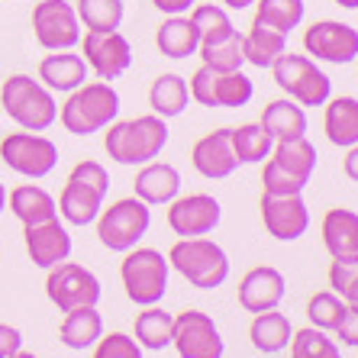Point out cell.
I'll list each match as a JSON object with an SVG mask.
<instances>
[{"label": "cell", "mask_w": 358, "mask_h": 358, "mask_svg": "<svg viewBox=\"0 0 358 358\" xmlns=\"http://www.w3.org/2000/svg\"><path fill=\"white\" fill-rule=\"evenodd\" d=\"M7 210V187H3V181H0V213Z\"/></svg>", "instance_id": "obj_48"}, {"label": "cell", "mask_w": 358, "mask_h": 358, "mask_svg": "<svg viewBox=\"0 0 358 358\" xmlns=\"http://www.w3.org/2000/svg\"><path fill=\"white\" fill-rule=\"evenodd\" d=\"M194 3H197V0H152V7L168 13V17H181V13H187Z\"/></svg>", "instance_id": "obj_45"}, {"label": "cell", "mask_w": 358, "mask_h": 358, "mask_svg": "<svg viewBox=\"0 0 358 358\" xmlns=\"http://www.w3.org/2000/svg\"><path fill=\"white\" fill-rule=\"evenodd\" d=\"M94 358H142V345L126 333H110L97 339Z\"/></svg>", "instance_id": "obj_42"}, {"label": "cell", "mask_w": 358, "mask_h": 358, "mask_svg": "<svg viewBox=\"0 0 358 358\" xmlns=\"http://www.w3.org/2000/svg\"><path fill=\"white\" fill-rule=\"evenodd\" d=\"M307 17V3L303 0H255V20L268 23L278 33H291Z\"/></svg>", "instance_id": "obj_36"}, {"label": "cell", "mask_w": 358, "mask_h": 358, "mask_svg": "<svg viewBox=\"0 0 358 358\" xmlns=\"http://www.w3.org/2000/svg\"><path fill=\"white\" fill-rule=\"evenodd\" d=\"M0 103L7 110V117L29 133H45L59 120V103L52 91L29 75H10L0 87Z\"/></svg>", "instance_id": "obj_6"}, {"label": "cell", "mask_w": 358, "mask_h": 358, "mask_svg": "<svg viewBox=\"0 0 358 358\" xmlns=\"http://www.w3.org/2000/svg\"><path fill=\"white\" fill-rule=\"evenodd\" d=\"M33 33L45 52H68L81 45V20L68 0H39L33 7Z\"/></svg>", "instance_id": "obj_13"}, {"label": "cell", "mask_w": 358, "mask_h": 358, "mask_svg": "<svg viewBox=\"0 0 358 358\" xmlns=\"http://www.w3.org/2000/svg\"><path fill=\"white\" fill-rule=\"evenodd\" d=\"M78 20L87 29L107 33V29H120L126 20V3L123 0H78Z\"/></svg>", "instance_id": "obj_37"}, {"label": "cell", "mask_w": 358, "mask_h": 358, "mask_svg": "<svg viewBox=\"0 0 358 358\" xmlns=\"http://www.w3.org/2000/svg\"><path fill=\"white\" fill-rule=\"evenodd\" d=\"M62 342L68 349L84 352V349H94L97 339L103 336V317L97 313V307H75L68 310L65 320H62V329H59Z\"/></svg>", "instance_id": "obj_31"}, {"label": "cell", "mask_w": 358, "mask_h": 358, "mask_svg": "<svg viewBox=\"0 0 358 358\" xmlns=\"http://www.w3.org/2000/svg\"><path fill=\"white\" fill-rule=\"evenodd\" d=\"M329 287H333L352 310H358V259H333Z\"/></svg>", "instance_id": "obj_41"}, {"label": "cell", "mask_w": 358, "mask_h": 358, "mask_svg": "<svg viewBox=\"0 0 358 358\" xmlns=\"http://www.w3.org/2000/svg\"><path fill=\"white\" fill-rule=\"evenodd\" d=\"M45 294L62 313H68L75 307H97L103 297V287L91 268L78 265V262H59L55 268H49Z\"/></svg>", "instance_id": "obj_12"}, {"label": "cell", "mask_w": 358, "mask_h": 358, "mask_svg": "<svg viewBox=\"0 0 358 358\" xmlns=\"http://www.w3.org/2000/svg\"><path fill=\"white\" fill-rule=\"evenodd\" d=\"M323 107H326L323 117L326 139L339 145V149L358 145V97H329Z\"/></svg>", "instance_id": "obj_27"}, {"label": "cell", "mask_w": 358, "mask_h": 358, "mask_svg": "<svg viewBox=\"0 0 358 358\" xmlns=\"http://www.w3.org/2000/svg\"><path fill=\"white\" fill-rule=\"evenodd\" d=\"M191 103V91H187V78L168 71V75H159L152 81V91H149V107L155 117L162 120H175L181 117L184 110Z\"/></svg>", "instance_id": "obj_30"}, {"label": "cell", "mask_w": 358, "mask_h": 358, "mask_svg": "<svg viewBox=\"0 0 358 358\" xmlns=\"http://www.w3.org/2000/svg\"><path fill=\"white\" fill-rule=\"evenodd\" d=\"M126 259L120 265V278H123L126 297L139 303V307H152L168 294V255H162L159 249H129L123 252Z\"/></svg>", "instance_id": "obj_8"}, {"label": "cell", "mask_w": 358, "mask_h": 358, "mask_svg": "<svg viewBox=\"0 0 358 358\" xmlns=\"http://www.w3.org/2000/svg\"><path fill=\"white\" fill-rule=\"evenodd\" d=\"M20 349H23V333H20L17 326L0 323V358H10Z\"/></svg>", "instance_id": "obj_44"}, {"label": "cell", "mask_w": 358, "mask_h": 358, "mask_svg": "<svg viewBox=\"0 0 358 358\" xmlns=\"http://www.w3.org/2000/svg\"><path fill=\"white\" fill-rule=\"evenodd\" d=\"M26 252L33 259L36 268H55L59 262H68L71 255V233L68 226L62 223L59 217L55 220H45V223H36V226H26Z\"/></svg>", "instance_id": "obj_20"}, {"label": "cell", "mask_w": 358, "mask_h": 358, "mask_svg": "<svg viewBox=\"0 0 358 358\" xmlns=\"http://www.w3.org/2000/svg\"><path fill=\"white\" fill-rule=\"evenodd\" d=\"M152 226V207L139 197H123L100 210L97 236L110 252H129L136 249Z\"/></svg>", "instance_id": "obj_9"}, {"label": "cell", "mask_w": 358, "mask_h": 358, "mask_svg": "<svg viewBox=\"0 0 358 358\" xmlns=\"http://www.w3.org/2000/svg\"><path fill=\"white\" fill-rule=\"evenodd\" d=\"M168 123L155 113L149 117H136V120H113L107 126V139L103 149L113 162L120 165H149L162 155V149L168 145Z\"/></svg>", "instance_id": "obj_1"}, {"label": "cell", "mask_w": 358, "mask_h": 358, "mask_svg": "<svg viewBox=\"0 0 358 358\" xmlns=\"http://www.w3.org/2000/svg\"><path fill=\"white\" fill-rule=\"evenodd\" d=\"M355 62H358V59H355Z\"/></svg>", "instance_id": "obj_51"}, {"label": "cell", "mask_w": 358, "mask_h": 358, "mask_svg": "<svg viewBox=\"0 0 358 358\" xmlns=\"http://www.w3.org/2000/svg\"><path fill=\"white\" fill-rule=\"evenodd\" d=\"M0 159H3V165L10 171L42 181L59 165V145L49 136L23 129V133H10L7 139H0Z\"/></svg>", "instance_id": "obj_10"}, {"label": "cell", "mask_w": 358, "mask_h": 358, "mask_svg": "<svg viewBox=\"0 0 358 358\" xmlns=\"http://www.w3.org/2000/svg\"><path fill=\"white\" fill-rule=\"evenodd\" d=\"M191 165L197 168V175H203L207 181H223L239 168V159L233 152V129H213L203 139L194 142L191 149Z\"/></svg>", "instance_id": "obj_19"}, {"label": "cell", "mask_w": 358, "mask_h": 358, "mask_svg": "<svg viewBox=\"0 0 358 358\" xmlns=\"http://www.w3.org/2000/svg\"><path fill=\"white\" fill-rule=\"evenodd\" d=\"M336 333H339L342 345H349V349H358V310H345V317L339 320L336 326Z\"/></svg>", "instance_id": "obj_43"}, {"label": "cell", "mask_w": 358, "mask_h": 358, "mask_svg": "<svg viewBox=\"0 0 358 358\" xmlns=\"http://www.w3.org/2000/svg\"><path fill=\"white\" fill-rule=\"evenodd\" d=\"M323 245L333 259H358V213L349 207H333L323 217Z\"/></svg>", "instance_id": "obj_24"}, {"label": "cell", "mask_w": 358, "mask_h": 358, "mask_svg": "<svg viewBox=\"0 0 358 358\" xmlns=\"http://www.w3.org/2000/svg\"><path fill=\"white\" fill-rule=\"evenodd\" d=\"M271 149H275V139L265 133L262 123H242L233 129V152L239 165H265Z\"/></svg>", "instance_id": "obj_34"}, {"label": "cell", "mask_w": 358, "mask_h": 358, "mask_svg": "<svg viewBox=\"0 0 358 358\" xmlns=\"http://www.w3.org/2000/svg\"><path fill=\"white\" fill-rule=\"evenodd\" d=\"M133 187L136 197L145 200L149 207H165L181 194V171L168 162H149L139 168Z\"/></svg>", "instance_id": "obj_22"}, {"label": "cell", "mask_w": 358, "mask_h": 358, "mask_svg": "<svg viewBox=\"0 0 358 358\" xmlns=\"http://www.w3.org/2000/svg\"><path fill=\"white\" fill-rule=\"evenodd\" d=\"M7 203H10V213L23 226H36V223H45V220L59 217V200L52 197L45 187H39V184H20V187H13L7 194Z\"/></svg>", "instance_id": "obj_25"}, {"label": "cell", "mask_w": 358, "mask_h": 358, "mask_svg": "<svg viewBox=\"0 0 358 358\" xmlns=\"http://www.w3.org/2000/svg\"><path fill=\"white\" fill-rule=\"evenodd\" d=\"M275 84L281 87L291 100H297L300 107H323L333 97V78L310 55H297V52H281L271 65Z\"/></svg>", "instance_id": "obj_7"}, {"label": "cell", "mask_w": 358, "mask_h": 358, "mask_svg": "<svg viewBox=\"0 0 358 358\" xmlns=\"http://www.w3.org/2000/svg\"><path fill=\"white\" fill-rule=\"evenodd\" d=\"M155 45H159V52L165 55V59H191V55H197L200 49V33L197 26H194V20L187 17V13H181V17H168L165 23L159 26V33H155Z\"/></svg>", "instance_id": "obj_28"}, {"label": "cell", "mask_w": 358, "mask_h": 358, "mask_svg": "<svg viewBox=\"0 0 358 358\" xmlns=\"http://www.w3.org/2000/svg\"><path fill=\"white\" fill-rule=\"evenodd\" d=\"M281 52H287V36L271 29L262 20H252L249 33H242V55H245V62L255 68H271Z\"/></svg>", "instance_id": "obj_29"}, {"label": "cell", "mask_w": 358, "mask_h": 358, "mask_svg": "<svg viewBox=\"0 0 358 358\" xmlns=\"http://www.w3.org/2000/svg\"><path fill=\"white\" fill-rule=\"evenodd\" d=\"M262 220L278 242H297L310 229V207L303 194H262Z\"/></svg>", "instance_id": "obj_18"}, {"label": "cell", "mask_w": 358, "mask_h": 358, "mask_svg": "<svg viewBox=\"0 0 358 358\" xmlns=\"http://www.w3.org/2000/svg\"><path fill=\"white\" fill-rule=\"evenodd\" d=\"M313 171H317V145L307 136L275 142L271 155L265 159L262 187L265 194H303Z\"/></svg>", "instance_id": "obj_4"}, {"label": "cell", "mask_w": 358, "mask_h": 358, "mask_svg": "<svg viewBox=\"0 0 358 358\" xmlns=\"http://www.w3.org/2000/svg\"><path fill=\"white\" fill-rule=\"evenodd\" d=\"M171 336H175V313L162 310L159 303L145 307L136 317V342L149 352H162L171 345Z\"/></svg>", "instance_id": "obj_33"}, {"label": "cell", "mask_w": 358, "mask_h": 358, "mask_svg": "<svg viewBox=\"0 0 358 358\" xmlns=\"http://www.w3.org/2000/svg\"><path fill=\"white\" fill-rule=\"evenodd\" d=\"M81 42H84L81 59L87 62V68L100 81H117L133 65V45H129V39L120 29H107V33L87 29L81 36Z\"/></svg>", "instance_id": "obj_14"}, {"label": "cell", "mask_w": 358, "mask_h": 358, "mask_svg": "<svg viewBox=\"0 0 358 358\" xmlns=\"http://www.w3.org/2000/svg\"><path fill=\"white\" fill-rule=\"evenodd\" d=\"M339 7H345V10H358V0H336Z\"/></svg>", "instance_id": "obj_49"}, {"label": "cell", "mask_w": 358, "mask_h": 358, "mask_svg": "<svg viewBox=\"0 0 358 358\" xmlns=\"http://www.w3.org/2000/svg\"><path fill=\"white\" fill-rule=\"evenodd\" d=\"M168 265L197 291H217L229 281V255L220 242L207 239V236L175 242L168 252Z\"/></svg>", "instance_id": "obj_3"}, {"label": "cell", "mask_w": 358, "mask_h": 358, "mask_svg": "<svg viewBox=\"0 0 358 358\" xmlns=\"http://www.w3.org/2000/svg\"><path fill=\"white\" fill-rule=\"evenodd\" d=\"M291 336H294L291 320L284 317V313H278V310L255 313V320H252V326H249L252 345H255L259 352H265V355H278V352H284L287 345H291Z\"/></svg>", "instance_id": "obj_32"}, {"label": "cell", "mask_w": 358, "mask_h": 358, "mask_svg": "<svg viewBox=\"0 0 358 358\" xmlns=\"http://www.w3.org/2000/svg\"><path fill=\"white\" fill-rule=\"evenodd\" d=\"M220 220H223V207L213 194H187L168 203V226L181 239L210 236L220 226Z\"/></svg>", "instance_id": "obj_17"}, {"label": "cell", "mask_w": 358, "mask_h": 358, "mask_svg": "<svg viewBox=\"0 0 358 358\" xmlns=\"http://www.w3.org/2000/svg\"><path fill=\"white\" fill-rule=\"evenodd\" d=\"M291 358H342L336 339L317 329V326H303L294 329L291 336Z\"/></svg>", "instance_id": "obj_38"}, {"label": "cell", "mask_w": 358, "mask_h": 358, "mask_svg": "<svg viewBox=\"0 0 358 358\" xmlns=\"http://www.w3.org/2000/svg\"><path fill=\"white\" fill-rule=\"evenodd\" d=\"M10 358H39V355H33V352H23V349H20V352H13Z\"/></svg>", "instance_id": "obj_50"}, {"label": "cell", "mask_w": 358, "mask_h": 358, "mask_svg": "<svg viewBox=\"0 0 358 358\" xmlns=\"http://www.w3.org/2000/svg\"><path fill=\"white\" fill-rule=\"evenodd\" d=\"M345 310H349V303H345V300H342L336 291L313 294V297H310V303H307L310 326H317V329L329 333V329H336V326H339V320L345 317Z\"/></svg>", "instance_id": "obj_40"}, {"label": "cell", "mask_w": 358, "mask_h": 358, "mask_svg": "<svg viewBox=\"0 0 358 358\" xmlns=\"http://www.w3.org/2000/svg\"><path fill=\"white\" fill-rule=\"evenodd\" d=\"M284 294H287V281H284V275L271 265L252 268L249 275L239 281V303L249 310V313L278 310Z\"/></svg>", "instance_id": "obj_21"}, {"label": "cell", "mask_w": 358, "mask_h": 358, "mask_svg": "<svg viewBox=\"0 0 358 358\" xmlns=\"http://www.w3.org/2000/svg\"><path fill=\"white\" fill-rule=\"evenodd\" d=\"M171 345L178 349L181 358H223V352H226L220 326L203 310H184V313H178Z\"/></svg>", "instance_id": "obj_15"}, {"label": "cell", "mask_w": 358, "mask_h": 358, "mask_svg": "<svg viewBox=\"0 0 358 358\" xmlns=\"http://www.w3.org/2000/svg\"><path fill=\"white\" fill-rule=\"evenodd\" d=\"M187 91H191V100H197L200 107L236 110L245 107L255 97V84L242 71H213V68L200 65L194 71V78L187 81Z\"/></svg>", "instance_id": "obj_11"}, {"label": "cell", "mask_w": 358, "mask_h": 358, "mask_svg": "<svg viewBox=\"0 0 358 358\" xmlns=\"http://www.w3.org/2000/svg\"><path fill=\"white\" fill-rule=\"evenodd\" d=\"M91 75V68L81 55L75 52H52L45 59L39 62V81L49 87V91H59V94H71L78 91L84 81Z\"/></svg>", "instance_id": "obj_23"}, {"label": "cell", "mask_w": 358, "mask_h": 358, "mask_svg": "<svg viewBox=\"0 0 358 358\" xmlns=\"http://www.w3.org/2000/svg\"><path fill=\"white\" fill-rule=\"evenodd\" d=\"M120 117V94L110 81L81 84L68 94L59 120L71 136H94Z\"/></svg>", "instance_id": "obj_5"}, {"label": "cell", "mask_w": 358, "mask_h": 358, "mask_svg": "<svg viewBox=\"0 0 358 358\" xmlns=\"http://www.w3.org/2000/svg\"><path fill=\"white\" fill-rule=\"evenodd\" d=\"M191 20H194V26H197L200 42H217L236 29L233 20H229V10L220 7V3H200V7H191Z\"/></svg>", "instance_id": "obj_39"}, {"label": "cell", "mask_w": 358, "mask_h": 358, "mask_svg": "<svg viewBox=\"0 0 358 358\" xmlns=\"http://www.w3.org/2000/svg\"><path fill=\"white\" fill-rule=\"evenodd\" d=\"M197 55L203 59V65L213 68V71H242L245 65V55H242V33L233 29L229 36L217 42H200Z\"/></svg>", "instance_id": "obj_35"}, {"label": "cell", "mask_w": 358, "mask_h": 358, "mask_svg": "<svg viewBox=\"0 0 358 358\" xmlns=\"http://www.w3.org/2000/svg\"><path fill=\"white\" fill-rule=\"evenodd\" d=\"M110 191V175L100 162L84 159L71 168L59 197V213L68 226H91L97 223L103 200Z\"/></svg>", "instance_id": "obj_2"}, {"label": "cell", "mask_w": 358, "mask_h": 358, "mask_svg": "<svg viewBox=\"0 0 358 358\" xmlns=\"http://www.w3.org/2000/svg\"><path fill=\"white\" fill-rule=\"evenodd\" d=\"M303 49L313 62L352 65L358 59V29L339 20H320L303 33Z\"/></svg>", "instance_id": "obj_16"}, {"label": "cell", "mask_w": 358, "mask_h": 358, "mask_svg": "<svg viewBox=\"0 0 358 358\" xmlns=\"http://www.w3.org/2000/svg\"><path fill=\"white\" fill-rule=\"evenodd\" d=\"M262 126H265V133L271 136L275 142H284V139H300V136H307V110L300 107L297 100L291 97H281V100H271L265 110H262Z\"/></svg>", "instance_id": "obj_26"}, {"label": "cell", "mask_w": 358, "mask_h": 358, "mask_svg": "<svg viewBox=\"0 0 358 358\" xmlns=\"http://www.w3.org/2000/svg\"><path fill=\"white\" fill-rule=\"evenodd\" d=\"M223 7L226 10H249V7H255V0H223Z\"/></svg>", "instance_id": "obj_47"}, {"label": "cell", "mask_w": 358, "mask_h": 358, "mask_svg": "<svg viewBox=\"0 0 358 358\" xmlns=\"http://www.w3.org/2000/svg\"><path fill=\"white\" fill-rule=\"evenodd\" d=\"M342 168H345V178L358 184V145H352V149H349V155H345Z\"/></svg>", "instance_id": "obj_46"}]
</instances>
